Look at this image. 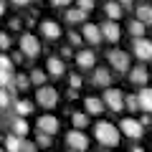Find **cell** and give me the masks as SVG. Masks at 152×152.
I'll return each mask as SVG.
<instances>
[{
	"label": "cell",
	"mask_w": 152,
	"mask_h": 152,
	"mask_svg": "<svg viewBox=\"0 0 152 152\" xmlns=\"http://www.w3.org/2000/svg\"><path fill=\"white\" fill-rule=\"evenodd\" d=\"M36 145H38V147H51V134H46V132H38Z\"/></svg>",
	"instance_id": "31"
},
{
	"label": "cell",
	"mask_w": 152,
	"mask_h": 152,
	"mask_svg": "<svg viewBox=\"0 0 152 152\" xmlns=\"http://www.w3.org/2000/svg\"><path fill=\"white\" fill-rule=\"evenodd\" d=\"M99 31H102V41H109V43L119 41V36H122V28L117 26V20H104L99 26Z\"/></svg>",
	"instance_id": "8"
},
{
	"label": "cell",
	"mask_w": 152,
	"mask_h": 152,
	"mask_svg": "<svg viewBox=\"0 0 152 152\" xmlns=\"http://www.w3.org/2000/svg\"><path fill=\"white\" fill-rule=\"evenodd\" d=\"M137 99H140V109L145 114H152V89L150 86H142V91L137 94Z\"/></svg>",
	"instance_id": "16"
},
{
	"label": "cell",
	"mask_w": 152,
	"mask_h": 152,
	"mask_svg": "<svg viewBox=\"0 0 152 152\" xmlns=\"http://www.w3.org/2000/svg\"><path fill=\"white\" fill-rule=\"evenodd\" d=\"M69 43H71V46H81V36L71 31V33H69Z\"/></svg>",
	"instance_id": "35"
},
{
	"label": "cell",
	"mask_w": 152,
	"mask_h": 152,
	"mask_svg": "<svg viewBox=\"0 0 152 152\" xmlns=\"http://www.w3.org/2000/svg\"><path fill=\"white\" fill-rule=\"evenodd\" d=\"M91 84H96V86H109V84H112V71L109 69H94Z\"/></svg>",
	"instance_id": "17"
},
{
	"label": "cell",
	"mask_w": 152,
	"mask_h": 152,
	"mask_svg": "<svg viewBox=\"0 0 152 152\" xmlns=\"http://www.w3.org/2000/svg\"><path fill=\"white\" fill-rule=\"evenodd\" d=\"M51 3H53L56 8H69L71 5V0H51Z\"/></svg>",
	"instance_id": "37"
},
{
	"label": "cell",
	"mask_w": 152,
	"mask_h": 152,
	"mask_svg": "<svg viewBox=\"0 0 152 152\" xmlns=\"http://www.w3.org/2000/svg\"><path fill=\"white\" fill-rule=\"evenodd\" d=\"M41 36L46 41H56V38H61V26L56 20H41Z\"/></svg>",
	"instance_id": "13"
},
{
	"label": "cell",
	"mask_w": 152,
	"mask_h": 152,
	"mask_svg": "<svg viewBox=\"0 0 152 152\" xmlns=\"http://www.w3.org/2000/svg\"><path fill=\"white\" fill-rule=\"evenodd\" d=\"M38 132H46V134L53 137L56 132H58V119H56L53 114H41V119H38Z\"/></svg>",
	"instance_id": "11"
},
{
	"label": "cell",
	"mask_w": 152,
	"mask_h": 152,
	"mask_svg": "<svg viewBox=\"0 0 152 152\" xmlns=\"http://www.w3.org/2000/svg\"><path fill=\"white\" fill-rule=\"evenodd\" d=\"M117 3H119L122 8H127V5H132V0H117Z\"/></svg>",
	"instance_id": "40"
},
{
	"label": "cell",
	"mask_w": 152,
	"mask_h": 152,
	"mask_svg": "<svg viewBox=\"0 0 152 152\" xmlns=\"http://www.w3.org/2000/svg\"><path fill=\"white\" fill-rule=\"evenodd\" d=\"M0 142H3V134H0Z\"/></svg>",
	"instance_id": "45"
},
{
	"label": "cell",
	"mask_w": 152,
	"mask_h": 152,
	"mask_svg": "<svg viewBox=\"0 0 152 152\" xmlns=\"http://www.w3.org/2000/svg\"><path fill=\"white\" fill-rule=\"evenodd\" d=\"M0 15H5V0H0Z\"/></svg>",
	"instance_id": "41"
},
{
	"label": "cell",
	"mask_w": 152,
	"mask_h": 152,
	"mask_svg": "<svg viewBox=\"0 0 152 152\" xmlns=\"http://www.w3.org/2000/svg\"><path fill=\"white\" fill-rule=\"evenodd\" d=\"M76 8L84 10V13H89V10L94 8V0H76Z\"/></svg>",
	"instance_id": "32"
},
{
	"label": "cell",
	"mask_w": 152,
	"mask_h": 152,
	"mask_svg": "<svg viewBox=\"0 0 152 152\" xmlns=\"http://www.w3.org/2000/svg\"><path fill=\"white\" fill-rule=\"evenodd\" d=\"M36 102L41 104L43 109H53L56 104H58V91H56L53 86H38V91H36Z\"/></svg>",
	"instance_id": "4"
},
{
	"label": "cell",
	"mask_w": 152,
	"mask_h": 152,
	"mask_svg": "<svg viewBox=\"0 0 152 152\" xmlns=\"http://www.w3.org/2000/svg\"><path fill=\"white\" fill-rule=\"evenodd\" d=\"M132 152H145V150H142V147H134V150H132Z\"/></svg>",
	"instance_id": "43"
},
{
	"label": "cell",
	"mask_w": 152,
	"mask_h": 152,
	"mask_svg": "<svg viewBox=\"0 0 152 152\" xmlns=\"http://www.w3.org/2000/svg\"><path fill=\"white\" fill-rule=\"evenodd\" d=\"M94 137H96V142L104 145V147H117L119 145V127H114L112 122H96Z\"/></svg>",
	"instance_id": "1"
},
{
	"label": "cell",
	"mask_w": 152,
	"mask_h": 152,
	"mask_svg": "<svg viewBox=\"0 0 152 152\" xmlns=\"http://www.w3.org/2000/svg\"><path fill=\"white\" fill-rule=\"evenodd\" d=\"M10 61H13V64H20V61H23V53H13Z\"/></svg>",
	"instance_id": "38"
},
{
	"label": "cell",
	"mask_w": 152,
	"mask_h": 152,
	"mask_svg": "<svg viewBox=\"0 0 152 152\" xmlns=\"http://www.w3.org/2000/svg\"><path fill=\"white\" fill-rule=\"evenodd\" d=\"M13 3H15V5H28L31 0H13Z\"/></svg>",
	"instance_id": "42"
},
{
	"label": "cell",
	"mask_w": 152,
	"mask_h": 152,
	"mask_svg": "<svg viewBox=\"0 0 152 152\" xmlns=\"http://www.w3.org/2000/svg\"><path fill=\"white\" fill-rule=\"evenodd\" d=\"M8 48H10V36L0 33V51H8Z\"/></svg>",
	"instance_id": "33"
},
{
	"label": "cell",
	"mask_w": 152,
	"mask_h": 152,
	"mask_svg": "<svg viewBox=\"0 0 152 152\" xmlns=\"http://www.w3.org/2000/svg\"><path fill=\"white\" fill-rule=\"evenodd\" d=\"M102 102H104V107H109L112 112H122V109H124V94H122L119 89L107 86V91H104Z\"/></svg>",
	"instance_id": "5"
},
{
	"label": "cell",
	"mask_w": 152,
	"mask_h": 152,
	"mask_svg": "<svg viewBox=\"0 0 152 152\" xmlns=\"http://www.w3.org/2000/svg\"><path fill=\"white\" fill-rule=\"evenodd\" d=\"M132 53L137 56V61H142V64H145V61H152V41L150 38H134V41H132Z\"/></svg>",
	"instance_id": "3"
},
{
	"label": "cell",
	"mask_w": 152,
	"mask_h": 152,
	"mask_svg": "<svg viewBox=\"0 0 152 152\" xmlns=\"http://www.w3.org/2000/svg\"><path fill=\"white\" fill-rule=\"evenodd\" d=\"M10 129H13V134H18V137H23V140H26V137H28V129H31V127H28V122L23 119V117H13Z\"/></svg>",
	"instance_id": "18"
},
{
	"label": "cell",
	"mask_w": 152,
	"mask_h": 152,
	"mask_svg": "<svg viewBox=\"0 0 152 152\" xmlns=\"http://www.w3.org/2000/svg\"><path fill=\"white\" fill-rule=\"evenodd\" d=\"M145 31H147V26L142 20H137V18H134V20H129V33L134 38H142V36H145Z\"/></svg>",
	"instance_id": "27"
},
{
	"label": "cell",
	"mask_w": 152,
	"mask_h": 152,
	"mask_svg": "<svg viewBox=\"0 0 152 152\" xmlns=\"http://www.w3.org/2000/svg\"><path fill=\"white\" fill-rule=\"evenodd\" d=\"M66 142H69V147L76 150V152H86V147H89V137L84 134L81 129H71L69 134H66Z\"/></svg>",
	"instance_id": "7"
},
{
	"label": "cell",
	"mask_w": 152,
	"mask_h": 152,
	"mask_svg": "<svg viewBox=\"0 0 152 152\" xmlns=\"http://www.w3.org/2000/svg\"><path fill=\"white\" fill-rule=\"evenodd\" d=\"M104 13H107L109 20H119L122 18V5L117 3V0H109L107 5H104Z\"/></svg>",
	"instance_id": "22"
},
{
	"label": "cell",
	"mask_w": 152,
	"mask_h": 152,
	"mask_svg": "<svg viewBox=\"0 0 152 152\" xmlns=\"http://www.w3.org/2000/svg\"><path fill=\"white\" fill-rule=\"evenodd\" d=\"M13 86H15V89H20V91H26V89L31 86V76H26V74L13 76Z\"/></svg>",
	"instance_id": "28"
},
{
	"label": "cell",
	"mask_w": 152,
	"mask_h": 152,
	"mask_svg": "<svg viewBox=\"0 0 152 152\" xmlns=\"http://www.w3.org/2000/svg\"><path fill=\"white\" fill-rule=\"evenodd\" d=\"M0 152H8V150H5V147H0Z\"/></svg>",
	"instance_id": "44"
},
{
	"label": "cell",
	"mask_w": 152,
	"mask_h": 152,
	"mask_svg": "<svg viewBox=\"0 0 152 152\" xmlns=\"http://www.w3.org/2000/svg\"><path fill=\"white\" fill-rule=\"evenodd\" d=\"M129 81L134 84V86H145V84L150 81V74H147L145 64H140V66H132V69H129Z\"/></svg>",
	"instance_id": "14"
},
{
	"label": "cell",
	"mask_w": 152,
	"mask_h": 152,
	"mask_svg": "<svg viewBox=\"0 0 152 152\" xmlns=\"http://www.w3.org/2000/svg\"><path fill=\"white\" fill-rule=\"evenodd\" d=\"M20 53L28 56V58H36L41 53V41H38L33 33H23L20 36Z\"/></svg>",
	"instance_id": "6"
},
{
	"label": "cell",
	"mask_w": 152,
	"mask_h": 152,
	"mask_svg": "<svg viewBox=\"0 0 152 152\" xmlns=\"http://www.w3.org/2000/svg\"><path fill=\"white\" fill-rule=\"evenodd\" d=\"M13 89H5V86H0V112H8V109L13 107Z\"/></svg>",
	"instance_id": "20"
},
{
	"label": "cell",
	"mask_w": 152,
	"mask_h": 152,
	"mask_svg": "<svg viewBox=\"0 0 152 152\" xmlns=\"http://www.w3.org/2000/svg\"><path fill=\"white\" fill-rule=\"evenodd\" d=\"M142 132H145V127H142V122H137V119H122V134H127L129 140H140L142 137Z\"/></svg>",
	"instance_id": "9"
},
{
	"label": "cell",
	"mask_w": 152,
	"mask_h": 152,
	"mask_svg": "<svg viewBox=\"0 0 152 152\" xmlns=\"http://www.w3.org/2000/svg\"><path fill=\"white\" fill-rule=\"evenodd\" d=\"M84 107H86V114H102L104 112V102L99 96H86Z\"/></svg>",
	"instance_id": "19"
},
{
	"label": "cell",
	"mask_w": 152,
	"mask_h": 152,
	"mask_svg": "<svg viewBox=\"0 0 152 152\" xmlns=\"http://www.w3.org/2000/svg\"><path fill=\"white\" fill-rule=\"evenodd\" d=\"M81 38L89 41L91 46H99V43H102V31H99L96 23H84V26H81Z\"/></svg>",
	"instance_id": "10"
},
{
	"label": "cell",
	"mask_w": 152,
	"mask_h": 152,
	"mask_svg": "<svg viewBox=\"0 0 152 152\" xmlns=\"http://www.w3.org/2000/svg\"><path fill=\"white\" fill-rule=\"evenodd\" d=\"M94 61H96L94 51H79V53H76V66H79L81 71H89V69H94Z\"/></svg>",
	"instance_id": "15"
},
{
	"label": "cell",
	"mask_w": 152,
	"mask_h": 152,
	"mask_svg": "<svg viewBox=\"0 0 152 152\" xmlns=\"http://www.w3.org/2000/svg\"><path fill=\"white\" fill-rule=\"evenodd\" d=\"M107 58H109V64H112L114 71H119V74H129L132 64H129V53H127V51H122V48H112Z\"/></svg>",
	"instance_id": "2"
},
{
	"label": "cell",
	"mask_w": 152,
	"mask_h": 152,
	"mask_svg": "<svg viewBox=\"0 0 152 152\" xmlns=\"http://www.w3.org/2000/svg\"><path fill=\"white\" fill-rule=\"evenodd\" d=\"M69 81H71V89H79V86H81V76H79V74H71Z\"/></svg>",
	"instance_id": "34"
},
{
	"label": "cell",
	"mask_w": 152,
	"mask_h": 152,
	"mask_svg": "<svg viewBox=\"0 0 152 152\" xmlns=\"http://www.w3.org/2000/svg\"><path fill=\"white\" fill-rule=\"evenodd\" d=\"M36 142H26V140H23V147H20V152H36Z\"/></svg>",
	"instance_id": "36"
},
{
	"label": "cell",
	"mask_w": 152,
	"mask_h": 152,
	"mask_svg": "<svg viewBox=\"0 0 152 152\" xmlns=\"http://www.w3.org/2000/svg\"><path fill=\"white\" fill-rule=\"evenodd\" d=\"M46 79H48V74H46V71H41V69H33V71H31V84H38V86H43Z\"/></svg>",
	"instance_id": "29"
},
{
	"label": "cell",
	"mask_w": 152,
	"mask_h": 152,
	"mask_svg": "<svg viewBox=\"0 0 152 152\" xmlns=\"http://www.w3.org/2000/svg\"><path fill=\"white\" fill-rule=\"evenodd\" d=\"M124 107L129 109V112H137V109H140V99H137V94H129V96H124Z\"/></svg>",
	"instance_id": "30"
},
{
	"label": "cell",
	"mask_w": 152,
	"mask_h": 152,
	"mask_svg": "<svg viewBox=\"0 0 152 152\" xmlns=\"http://www.w3.org/2000/svg\"><path fill=\"white\" fill-rule=\"evenodd\" d=\"M137 20H142L145 26H152V5H140L137 8Z\"/></svg>",
	"instance_id": "25"
},
{
	"label": "cell",
	"mask_w": 152,
	"mask_h": 152,
	"mask_svg": "<svg viewBox=\"0 0 152 152\" xmlns=\"http://www.w3.org/2000/svg\"><path fill=\"white\" fill-rule=\"evenodd\" d=\"M71 124H74V129H84L89 124V114L86 112H74L71 114Z\"/></svg>",
	"instance_id": "23"
},
{
	"label": "cell",
	"mask_w": 152,
	"mask_h": 152,
	"mask_svg": "<svg viewBox=\"0 0 152 152\" xmlns=\"http://www.w3.org/2000/svg\"><path fill=\"white\" fill-rule=\"evenodd\" d=\"M66 20L69 23H81V20H86V13L79 10V8H69L66 10Z\"/></svg>",
	"instance_id": "26"
},
{
	"label": "cell",
	"mask_w": 152,
	"mask_h": 152,
	"mask_svg": "<svg viewBox=\"0 0 152 152\" xmlns=\"http://www.w3.org/2000/svg\"><path fill=\"white\" fill-rule=\"evenodd\" d=\"M46 74L53 76V79H61V76L66 74V64L58 58V56H51V58L46 61Z\"/></svg>",
	"instance_id": "12"
},
{
	"label": "cell",
	"mask_w": 152,
	"mask_h": 152,
	"mask_svg": "<svg viewBox=\"0 0 152 152\" xmlns=\"http://www.w3.org/2000/svg\"><path fill=\"white\" fill-rule=\"evenodd\" d=\"M13 109H15L18 117H26V114H31V112H33V104H31V102H26V99H18V102H13Z\"/></svg>",
	"instance_id": "24"
},
{
	"label": "cell",
	"mask_w": 152,
	"mask_h": 152,
	"mask_svg": "<svg viewBox=\"0 0 152 152\" xmlns=\"http://www.w3.org/2000/svg\"><path fill=\"white\" fill-rule=\"evenodd\" d=\"M69 152H76V150H69Z\"/></svg>",
	"instance_id": "46"
},
{
	"label": "cell",
	"mask_w": 152,
	"mask_h": 152,
	"mask_svg": "<svg viewBox=\"0 0 152 152\" xmlns=\"http://www.w3.org/2000/svg\"><path fill=\"white\" fill-rule=\"evenodd\" d=\"M3 142H5V150L8 152H20V147H23V137H18V134H8V137H3Z\"/></svg>",
	"instance_id": "21"
},
{
	"label": "cell",
	"mask_w": 152,
	"mask_h": 152,
	"mask_svg": "<svg viewBox=\"0 0 152 152\" xmlns=\"http://www.w3.org/2000/svg\"><path fill=\"white\" fill-rule=\"evenodd\" d=\"M150 122H152V117H150V114H145V117H142V127H147Z\"/></svg>",
	"instance_id": "39"
}]
</instances>
